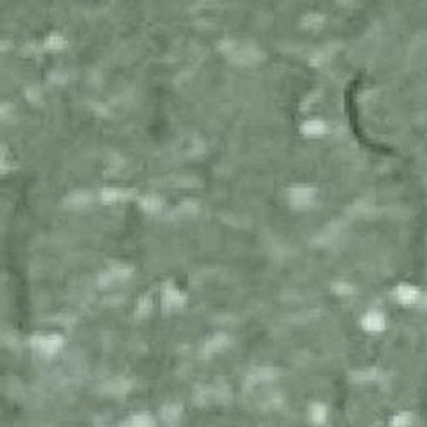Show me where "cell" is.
<instances>
[{
    "label": "cell",
    "mask_w": 427,
    "mask_h": 427,
    "mask_svg": "<svg viewBox=\"0 0 427 427\" xmlns=\"http://www.w3.org/2000/svg\"><path fill=\"white\" fill-rule=\"evenodd\" d=\"M29 344L41 357H54L63 347V339L58 333H36L31 337Z\"/></svg>",
    "instance_id": "6da1fadb"
},
{
    "label": "cell",
    "mask_w": 427,
    "mask_h": 427,
    "mask_svg": "<svg viewBox=\"0 0 427 427\" xmlns=\"http://www.w3.org/2000/svg\"><path fill=\"white\" fill-rule=\"evenodd\" d=\"M289 204L291 207L298 209V211H306L314 204L316 198V190L308 185H298L289 188Z\"/></svg>",
    "instance_id": "7a4b0ae2"
},
{
    "label": "cell",
    "mask_w": 427,
    "mask_h": 427,
    "mask_svg": "<svg viewBox=\"0 0 427 427\" xmlns=\"http://www.w3.org/2000/svg\"><path fill=\"white\" fill-rule=\"evenodd\" d=\"M186 305V296L176 289L173 284H168L163 289V308L166 311H179Z\"/></svg>",
    "instance_id": "3957f363"
},
{
    "label": "cell",
    "mask_w": 427,
    "mask_h": 427,
    "mask_svg": "<svg viewBox=\"0 0 427 427\" xmlns=\"http://www.w3.org/2000/svg\"><path fill=\"white\" fill-rule=\"evenodd\" d=\"M136 195V190L122 188V186H106L101 190V200L104 204H120V202H127Z\"/></svg>",
    "instance_id": "277c9868"
},
{
    "label": "cell",
    "mask_w": 427,
    "mask_h": 427,
    "mask_svg": "<svg viewBox=\"0 0 427 427\" xmlns=\"http://www.w3.org/2000/svg\"><path fill=\"white\" fill-rule=\"evenodd\" d=\"M92 195L86 190H77V192L70 193L69 197H65L63 200V207H67L69 211H84L91 205Z\"/></svg>",
    "instance_id": "5b68a950"
},
{
    "label": "cell",
    "mask_w": 427,
    "mask_h": 427,
    "mask_svg": "<svg viewBox=\"0 0 427 427\" xmlns=\"http://www.w3.org/2000/svg\"><path fill=\"white\" fill-rule=\"evenodd\" d=\"M361 325L366 332L378 333L385 330V327H387V320H385V316L380 313V311H369V313L361 320Z\"/></svg>",
    "instance_id": "8992f818"
},
{
    "label": "cell",
    "mask_w": 427,
    "mask_h": 427,
    "mask_svg": "<svg viewBox=\"0 0 427 427\" xmlns=\"http://www.w3.org/2000/svg\"><path fill=\"white\" fill-rule=\"evenodd\" d=\"M328 132V125L323 120H306L301 125V134L306 137H321Z\"/></svg>",
    "instance_id": "52a82bcc"
},
{
    "label": "cell",
    "mask_w": 427,
    "mask_h": 427,
    "mask_svg": "<svg viewBox=\"0 0 427 427\" xmlns=\"http://www.w3.org/2000/svg\"><path fill=\"white\" fill-rule=\"evenodd\" d=\"M120 427H156V421L151 414H134L127 421H123Z\"/></svg>",
    "instance_id": "ba28073f"
},
{
    "label": "cell",
    "mask_w": 427,
    "mask_h": 427,
    "mask_svg": "<svg viewBox=\"0 0 427 427\" xmlns=\"http://www.w3.org/2000/svg\"><path fill=\"white\" fill-rule=\"evenodd\" d=\"M138 204H140L142 211H145L149 214H156V212H159L161 209H163L164 202H163V198L159 197V195L149 193V195H144V197H140Z\"/></svg>",
    "instance_id": "9c48e42d"
},
{
    "label": "cell",
    "mask_w": 427,
    "mask_h": 427,
    "mask_svg": "<svg viewBox=\"0 0 427 427\" xmlns=\"http://www.w3.org/2000/svg\"><path fill=\"white\" fill-rule=\"evenodd\" d=\"M227 346H229V337L224 335V333H217V335H214L212 339H209L207 344H205V354H216V352L226 349Z\"/></svg>",
    "instance_id": "30bf717a"
},
{
    "label": "cell",
    "mask_w": 427,
    "mask_h": 427,
    "mask_svg": "<svg viewBox=\"0 0 427 427\" xmlns=\"http://www.w3.org/2000/svg\"><path fill=\"white\" fill-rule=\"evenodd\" d=\"M261 58V54L257 50V48H239V50H234L233 60L236 63H255L257 60Z\"/></svg>",
    "instance_id": "8fae6325"
},
{
    "label": "cell",
    "mask_w": 427,
    "mask_h": 427,
    "mask_svg": "<svg viewBox=\"0 0 427 427\" xmlns=\"http://www.w3.org/2000/svg\"><path fill=\"white\" fill-rule=\"evenodd\" d=\"M419 298H421L419 291L415 289V287L407 286V284H403V286H400L398 289H396V299H398L402 305H414V303L419 301Z\"/></svg>",
    "instance_id": "7c38bea8"
},
{
    "label": "cell",
    "mask_w": 427,
    "mask_h": 427,
    "mask_svg": "<svg viewBox=\"0 0 427 427\" xmlns=\"http://www.w3.org/2000/svg\"><path fill=\"white\" fill-rule=\"evenodd\" d=\"M161 417H163L166 424L175 426L179 421V417H182V405L179 403H166L163 410H161Z\"/></svg>",
    "instance_id": "4fadbf2b"
},
{
    "label": "cell",
    "mask_w": 427,
    "mask_h": 427,
    "mask_svg": "<svg viewBox=\"0 0 427 427\" xmlns=\"http://www.w3.org/2000/svg\"><path fill=\"white\" fill-rule=\"evenodd\" d=\"M106 273L110 275V279L113 280V282H123V280H127L130 275H132V268H130L129 265L118 264L113 265Z\"/></svg>",
    "instance_id": "5bb4252c"
},
{
    "label": "cell",
    "mask_w": 427,
    "mask_h": 427,
    "mask_svg": "<svg viewBox=\"0 0 427 427\" xmlns=\"http://www.w3.org/2000/svg\"><path fill=\"white\" fill-rule=\"evenodd\" d=\"M328 417V408L325 403H313L309 407V419L314 424H323Z\"/></svg>",
    "instance_id": "9a60e30c"
},
{
    "label": "cell",
    "mask_w": 427,
    "mask_h": 427,
    "mask_svg": "<svg viewBox=\"0 0 427 427\" xmlns=\"http://www.w3.org/2000/svg\"><path fill=\"white\" fill-rule=\"evenodd\" d=\"M275 378V371L271 368H260V369H255L252 374L248 376L250 383H261V381H271Z\"/></svg>",
    "instance_id": "2e32d148"
},
{
    "label": "cell",
    "mask_w": 427,
    "mask_h": 427,
    "mask_svg": "<svg viewBox=\"0 0 427 427\" xmlns=\"http://www.w3.org/2000/svg\"><path fill=\"white\" fill-rule=\"evenodd\" d=\"M45 45H47L48 50L60 51L67 47V40L63 38L62 35H58V33H51V35L47 38V41H45Z\"/></svg>",
    "instance_id": "e0dca14e"
},
{
    "label": "cell",
    "mask_w": 427,
    "mask_h": 427,
    "mask_svg": "<svg viewBox=\"0 0 427 427\" xmlns=\"http://www.w3.org/2000/svg\"><path fill=\"white\" fill-rule=\"evenodd\" d=\"M152 309V298L151 296H144V298L138 299V305H137V316L138 318H144L147 316L149 313H151Z\"/></svg>",
    "instance_id": "ac0fdd59"
},
{
    "label": "cell",
    "mask_w": 427,
    "mask_h": 427,
    "mask_svg": "<svg viewBox=\"0 0 427 427\" xmlns=\"http://www.w3.org/2000/svg\"><path fill=\"white\" fill-rule=\"evenodd\" d=\"M303 24L308 29H318L323 26V16H320V14H308L305 21H303Z\"/></svg>",
    "instance_id": "d6986e66"
},
{
    "label": "cell",
    "mask_w": 427,
    "mask_h": 427,
    "mask_svg": "<svg viewBox=\"0 0 427 427\" xmlns=\"http://www.w3.org/2000/svg\"><path fill=\"white\" fill-rule=\"evenodd\" d=\"M410 421H412V417H410V414H398V415H395V417H393V421H392V427H408L410 426Z\"/></svg>",
    "instance_id": "ffe728a7"
},
{
    "label": "cell",
    "mask_w": 427,
    "mask_h": 427,
    "mask_svg": "<svg viewBox=\"0 0 427 427\" xmlns=\"http://www.w3.org/2000/svg\"><path fill=\"white\" fill-rule=\"evenodd\" d=\"M333 291H335L339 296H349L352 292V287L346 282H337L335 286H333Z\"/></svg>",
    "instance_id": "44dd1931"
}]
</instances>
